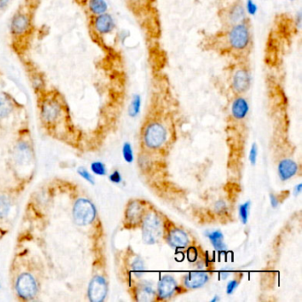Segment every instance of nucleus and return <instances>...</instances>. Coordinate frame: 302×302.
<instances>
[{"instance_id":"obj_1","label":"nucleus","mask_w":302,"mask_h":302,"mask_svg":"<svg viewBox=\"0 0 302 302\" xmlns=\"http://www.w3.org/2000/svg\"><path fill=\"white\" fill-rule=\"evenodd\" d=\"M253 46V30L250 20L230 28H221L203 40L205 49L232 58L234 60L248 59Z\"/></svg>"},{"instance_id":"obj_2","label":"nucleus","mask_w":302,"mask_h":302,"mask_svg":"<svg viewBox=\"0 0 302 302\" xmlns=\"http://www.w3.org/2000/svg\"><path fill=\"white\" fill-rule=\"evenodd\" d=\"M227 82L234 95H244L252 83V72L248 59L234 60L227 70Z\"/></svg>"},{"instance_id":"obj_3","label":"nucleus","mask_w":302,"mask_h":302,"mask_svg":"<svg viewBox=\"0 0 302 302\" xmlns=\"http://www.w3.org/2000/svg\"><path fill=\"white\" fill-rule=\"evenodd\" d=\"M142 239L147 245H155L164 233V222L160 213L147 209L141 223Z\"/></svg>"},{"instance_id":"obj_4","label":"nucleus","mask_w":302,"mask_h":302,"mask_svg":"<svg viewBox=\"0 0 302 302\" xmlns=\"http://www.w3.org/2000/svg\"><path fill=\"white\" fill-rule=\"evenodd\" d=\"M221 28H230L250 20L242 0H233L218 12Z\"/></svg>"},{"instance_id":"obj_5","label":"nucleus","mask_w":302,"mask_h":302,"mask_svg":"<svg viewBox=\"0 0 302 302\" xmlns=\"http://www.w3.org/2000/svg\"><path fill=\"white\" fill-rule=\"evenodd\" d=\"M167 139V131L164 126L158 122L148 123L143 132V141L150 149H159L164 145Z\"/></svg>"},{"instance_id":"obj_6","label":"nucleus","mask_w":302,"mask_h":302,"mask_svg":"<svg viewBox=\"0 0 302 302\" xmlns=\"http://www.w3.org/2000/svg\"><path fill=\"white\" fill-rule=\"evenodd\" d=\"M147 211V203L139 200L130 201L124 212V227L127 229H135L141 225L143 217Z\"/></svg>"},{"instance_id":"obj_7","label":"nucleus","mask_w":302,"mask_h":302,"mask_svg":"<svg viewBox=\"0 0 302 302\" xmlns=\"http://www.w3.org/2000/svg\"><path fill=\"white\" fill-rule=\"evenodd\" d=\"M164 236L166 242L174 249H185L190 246V239L189 234L180 227L175 224H168L164 222Z\"/></svg>"},{"instance_id":"obj_8","label":"nucleus","mask_w":302,"mask_h":302,"mask_svg":"<svg viewBox=\"0 0 302 302\" xmlns=\"http://www.w3.org/2000/svg\"><path fill=\"white\" fill-rule=\"evenodd\" d=\"M95 206L86 199H79L73 208V217L76 224L85 226L92 224L96 217Z\"/></svg>"},{"instance_id":"obj_9","label":"nucleus","mask_w":302,"mask_h":302,"mask_svg":"<svg viewBox=\"0 0 302 302\" xmlns=\"http://www.w3.org/2000/svg\"><path fill=\"white\" fill-rule=\"evenodd\" d=\"M36 280L29 273L21 274L16 282V292L24 300L32 299L36 293Z\"/></svg>"},{"instance_id":"obj_10","label":"nucleus","mask_w":302,"mask_h":302,"mask_svg":"<svg viewBox=\"0 0 302 302\" xmlns=\"http://www.w3.org/2000/svg\"><path fill=\"white\" fill-rule=\"evenodd\" d=\"M178 291V283L174 276L165 275L158 283L156 297L157 300H168Z\"/></svg>"},{"instance_id":"obj_11","label":"nucleus","mask_w":302,"mask_h":302,"mask_svg":"<svg viewBox=\"0 0 302 302\" xmlns=\"http://www.w3.org/2000/svg\"><path fill=\"white\" fill-rule=\"evenodd\" d=\"M109 286L105 277L102 276H95L90 283L88 289V296L91 301L101 302L107 295Z\"/></svg>"},{"instance_id":"obj_12","label":"nucleus","mask_w":302,"mask_h":302,"mask_svg":"<svg viewBox=\"0 0 302 302\" xmlns=\"http://www.w3.org/2000/svg\"><path fill=\"white\" fill-rule=\"evenodd\" d=\"M209 278L210 276L208 273L199 270V271H192V272L185 274L182 278V283L185 289H200L207 285L209 281Z\"/></svg>"},{"instance_id":"obj_13","label":"nucleus","mask_w":302,"mask_h":302,"mask_svg":"<svg viewBox=\"0 0 302 302\" xmlns=\"http://www.w3.org/2000/svg\"><path fill=\"white\" fill-rule=\"evenodd\" d=\"M230 111L233 118L238 121L246 118L249 112V105L243 95H235L230 105Z\"/></svg>"},{"instance_id":"obj_14","label":"nucleus","mask_w":302,"mask_h":302,"mask_svg":"<svg viewBox=\"0 0 302 302\" xmlns=\"http://www.w3.org/2000/svg\"><path fill=\"white\" fill-rule=\"evenodd\" d=\"M133 295L137 301L149 302L155 300L156 292L146 284H138L133 288Z\"/></svg>"},{"instance_id":"obj_15","label":"nucleus","mask_w":302,"mask_h":302,"mask_svg":"<svg viewBox=\"0 0 302 302\" xmlns=\"http://www.w3.org/2000/svg\"><path fill=\"white\" fill-rule=\"evenodd\" d=\"M297 171H298V165L295 161L290 159H285L280 161L278 165V175L281 180H289L297 174Z\"/></svg>"},{"instance_id":"obj_16","label":"nucleus","mask_w":302,"mask_h":302,"mask_svg":"<svg viewBox=\"0 0 302 302\" xmlns=\"http://www.w3.org/2000/svg\"><path fill=\"white\" fill-rule=\"evenodd\" d=\"M95 28L99 33H110L115 28V21L113 17L107 13L100 14L96 19Z\"/></svg>"},{"instance_id":"obj_17","label":"nucleus","mask_w":302,"mask_h":302,"mask_svg":"<svg viewBox=\"0 0 302 302\" xmlns=\"http://www.w3.org/2000/svg\"><path fill=\"white\" fill-rule=\"evenodd\" d=\"M59 114V106L55 102H47L44 105L42 115L46 122H52L55 121L58 118Z\"/></svg>"},{"instance_id":"obj_18","label":"nucleus","mask_w":302,"mask_h":302,"mask_svg":"<svg viewBox=\"0 0 302 302\" xmlns=\"http://www.w3.org/2000/svg\"><path fill=\"white\" fill-rule=\"evenodd\" d=\"M208 239L211 244L213 245L214 249L219 252H223L226 250V245L224 243V234L220 230H215L208 235Z\"/></svg>"},{"instance_id":"obj_19","label":"nucleus","mask_w":302,"mask_h":302,"mask_svg":"<svg viewBox=\"0 0 302 302\" xmlns=\"http://www.w3.org/2000/svg\"><path fill=\"white\" fill-rule=\"evenodd\" d=\"M127 2L131 5L132 9L138 13H141L150 8L155 0H127Z\"/></svg>"},{"instance_id":"obj_20","label":"nucleus","mask_w":302,"mask_h":302,"mask_svg":"<svg viewBox=\"0 0 302 302\" xmlns=\"http://www.w3.org/2000/svg\"><path fill=\"white\" fill-rule=\"evenodd\" d=\"M131 269L137 278H140L144 275V263L141 258L138 256L135 257L131 263Z\"/></svg>"},{"instance_id":"obj_21","label":"nucleus","mask_w":302,"mask_h":302,"mask_svg":"<svg viewBox=\"0 0 302 302\" xmlns=\"http://www.w3.org/2000/svg\"><path fill=\"white\" fill-rule=\"evenodd\" d=\"M90 8L92 13L100 15L105 13L107 10V5L105 0H91L90 1Z\"/></svg>"},{"instance_id":"obj_22","label":"nucleus","mask_w":302,"mask_h":302,"mask_svg":"<svg viewBox=\"0 0 302 302\" xmlns=\"http://www.w3.org/2000/svg\"><path fill=\"white\" fill-rule=\"evenodd\" d=\"M28 27V20L23 15H18L13 19L12 28L15 33H23Z\"/></svg>"},{"instance_id":"obj_23","label":"nucleus","mask_w":302,"mask_h":302,"mask_svg":"<svg viewBox=\"0 0 302 302\" xmlns=\"http://www.w3.org/2000/svg\"><path fill=\"white\" fill-rule=\"evenodd\" d=\"M11 110H12L11 102L6 97L0 96V118H3L5 116L8 115Z\"/></svg>"},{"instance_id":"obj_24","label":"nucleus","mask_w":302,"mask_h":302,"mask_svg":"<svg viewBox=\"0 0 302 302\" xmlns=\"http://www.w3.org/2000/svg\"><path fill=\"white\" fill-rule=\"evenodd\" d=\"M250 206H251V202L250 201H246L245 203L240 205V208H239V213H240V220L242 222V224L246 225L248 222V217H249Z\"/></svg>"},{"instance_id":"obj_25","label":"nucleus","mask_w":302,"mask_h":302,"mask_svg":"<svg viewBox=\"0 0 302 302\" xmlns=\"http://www.w3.org/2000/svg\"><path fill=\"white\" fill-rule=\"evenodd\" d=\"M10 210V202L6 196H0V217H7Z\"/></svg>"},{"instance_id":"obj_26","label":"nucleus","mask_w":302,"mask_h":302,"mask_svg":"<svg viewBox=\"0 0 302 302\" xmlns=\"http://www.w3.org/2000/svg\"><path fill=\"white\" fill-rule=\"evenodd\" d=\"M91 169L97 176H105L106 175V168H105V164L100 161L92 162L91 164Z\"/></svg>"},{"instance_id":"obj_27","label":"nucleus","mask_w":302,"mask_h":302,"mask_svg":"<svg viewBox=\"0 0 302 302\" xmlns=\"http://www.w3.org/2000/svg\"><path fill=\"white\" fill-rule=\"evenodd\" d=\"M122 155L123 159L127 161L128 163H132L134 161V155H133V150H132V145L130 143H125L122 147Z\"/></svg>"},{"instance_id":"obj_28","label":"nucleus","mask_w":302,"mask_h":302,"mask_svg":"<svg viewBox=\"0 0 302 302\" xmlns=\"http://www.w3.org/2000/svg\"><path fill=\"white\" fill-rule=\"evenodd\" d=\"M140 103L141 101H140L139 96H136L130 107V115L132 117H135L138 115V113L140 111Z\"/></svg>"},{"instance_id":"obj_29","label":"nucleus","mask_w":302,"mask_h":302,"mask_svg":"<svg viewBox=\"0 0 302 302\" xmlns=\"http://www.w3.org/2000/svg\"><path fill=\"white\" fill-rule=\"evenodd\" d=\"M240 279H241V277H240V278L239 277H235L234 279L230 280V282L228 283L226 288L227 294L230 295V294H232L235 292L236 287L240 285Z\"/></svg>"},{"instance_id":"obj_30","label":"nucleus","mask_w":302,"mask_h":302,"mask_svg":"<svg viewBox=\"0 0 302 302\" xmlns=\"http://www.w3.org/2000/svg\"><path fill=\"white\" fill-rule=\"evenodd\" d=\"M77 172H78V174L80 175L83 179L88 181L91 184H94V178L92 177V175L90 174L89 171L87 170V169L82 168V167H80V168L77 169Z\"/></svg>"},{"instance_id":"obj_31","label":"nucleus","mask_w":302,"mask_h":302,"mask_svg":"<svg viewBox=\"0 0 302 302\" xmlns=\"http://www.w3.org/2000/svg\"><path fill=\"white\" fill-rule=\"evenodd\" d=\"M257 155H258V147L256 144H253L251 146L249 153V161L251 164H256Z\"/></svg>"},{"instance_id":"obj_32","label":"nucleus","mask_w":302,"mask_h":302,"mask_svg":"<svg viewBox=\"0 0 302 302\" xmlns=\"http://www.w3.org/2000/svg\"><path fill=\"white\" fill-rule=\"evenodd\" d=\"M246 7V12L249 14H254L257 10V7L255 4L253 3V0H248L246 2V5H245Z\"/></svg>"},{"instance_id":"obj_33","label":"nucleus","mask_w":302,"mask_h":302,"mask_svg":"<svg viewBox=\"0 0 302 302\" xmlns=\"http://www.w3.org/2000/svg\"><path fill=\"white\" fill-rule=\"evenodd\" d=\"M109 180L111 181L114 184H120L122 180L121 173L118 170L114 171L112 174L109 176Z\"/></svg>"},{"instance_id":"obj_34","label":"nucleus","mask_w":302,"mask_h":302,"mask_svg":"<svg viewBox=\"0 0 302 302\" xmlns=\"http://www.w3.org/2000/svg\"><path fill=\"white\" fill-rule=\"evenodd\" d=\"M269 198H270V203H271V206H272L273 208H276V207H277L278 204H279V201L277 200L276 195L271 193L270 194Z\"/></svg>"},{"instance_id":"obj_35","label":"nucleus","mask_w":302,"mask_h":302,"mask_svg":"<svg viewBox=\"0 0 302 302\" xmlns=\"http://www.w3.org/2000/svg\"><path fill=\"white\" fill-rule=\"evenodd\" d=\"M215 208H217V210H224V208H225V202L223 201H218L215 204Z\"/></svg>"},{"instance_id":"obj_36","label":"nucleus","mask_w":302,"mask_h":302,"mask_svg":"<svg viewBox=\"0 0 302 302\" xmlns=\"http://www.w3.org/2000/svg\"><path fill=\"white\" fill-rule=\"evenodd\" d=\"M301 189H302V184H299L294 188V195L297 196V195H299L300 192H301Z\"/></svg>"},{"instance_id":"obj_37","label":"nucleus","mask_w":302,"mask_h":302,"mask_svg":"<svg viewBox=\"0 0 302 302\" xmlns=\"http://www.w3.org/2000/svg\"><path fill=\"white\" fill-rule=\"evenodd\" d=\"M8 0H0V8H3L7 5Z\"/></svg>"},{"instance_id":"obj_38","label":"nucleus","mask_w":302,"mask_h":302,"mask_svg":"<svg viewBox=\"0 0 302 302\" xmlns=\"http://www.w3.org/2000/svg\"><path fill=\"white\" fill-rule=\"evenodd\" d=\"M219 299H220V298H219V297H218V296L215 295V296H214V298H213V299H211V301H212V302L218 301V300H219Z\"/></svg>"}]
</instances>
